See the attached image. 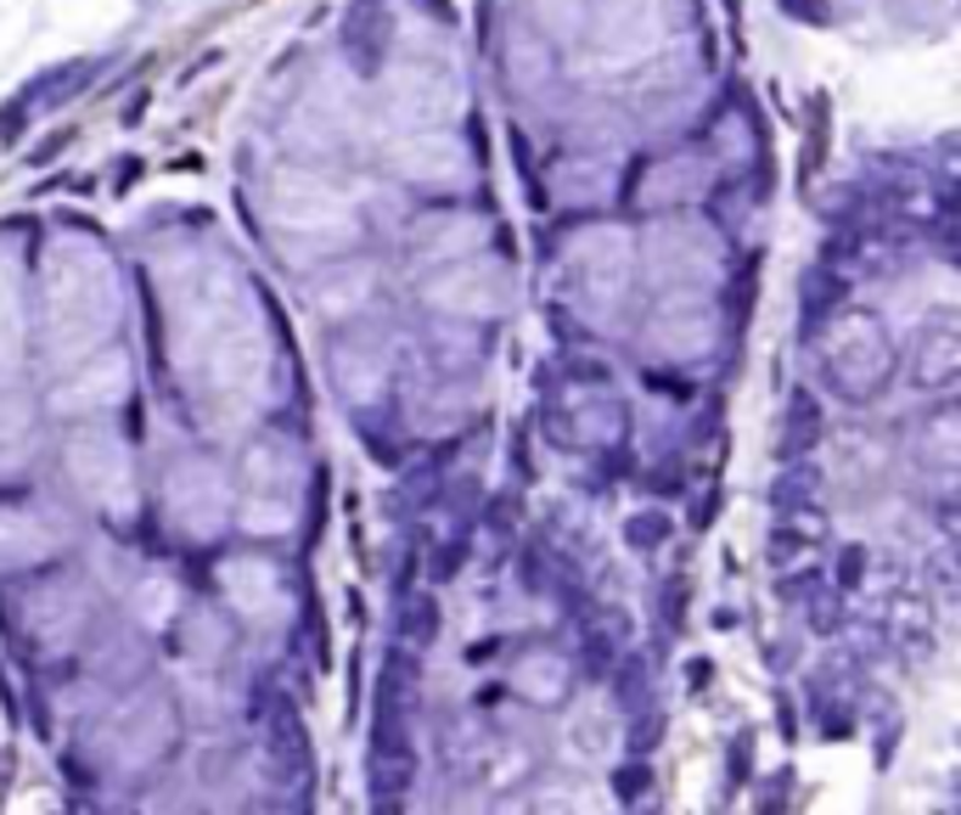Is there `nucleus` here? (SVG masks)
Wrapping results in <instances>:
<instances>
[{"label": "nucleus", "mask_w": 961, "mask_h": 815, "mask_svg": "<svg viewBox=\"0 0 961 815\" xmlns=\"http://www.w3.org/2000/svg\"><path fill=\"white\" fill-rule=\"evenodd\" d=\"M613 793L624 804H641V793H652V771L636 759V764H624V771H613Z\"/></svg>", "instance_id": "8"}, {"label": "nucleus", "mask_w": 961, "mask_h": 815, "mask_svg": "<svg viewBox=\"0 0 961 815\" xmlns=\"http://www.w3.org/2000/svg\"><path fill=\"white\" fill-rule=\"evenodd\" d=\"M23 130H29V113H23V108H7V113H0V141H7V147H12Z\"/></svg>", "instance_id": "15"}, {"label": "nucleus", "mask_w": 961, "mask_h": 815, "mask_svg": "<svg viewBox=\"0 0 961 815\" xmlns=\"http://www.w3.org/2000/svg\"><path fill=\"white\" fill-rule=\"evenodd\" d=\"M776 7H782L787 18H804V23H827V18H833L822 0H776Z\"/></svg>", "instance_id": "12"}, {"label": "nucleus", "mask_w": 961, "mask_h": 815, "mask_svg": "<svg viewBox=\"0 0 961 815\" xmlns=\"http://www.w3.org/2000/svg\"><path fill=\"white\" fill-rule=\"evenodd\" d=\"M843 299H849V281L838 276V265L804 270V332H809V338L822 332V321H833L843 310Z\"/></svg>", "instance_id": "2"}, {"label": "nucleus", "mask_w": 961, "mask_h": 815, "mask_svg": "<svg viewBox=\"0 0 961 815\" xmlns=\"http://www.w3.org/2000/svg\"><path fill=\"white\" fill-rule=\"evenodd\" d=\"M815 585H827V573L804 568V573H793V580H782V585H776V596H782V602H804V596H809Z\"/></svg>", "instance_id": "11"}, {"label": "nucleus", "mask_w": 961, "mask_h": 815, "mask_svg": "<svg viewBox=\"0 0 961 815\" xmlns=\"http://www.w3.org/2000/svg\"><path fill=\"white\" fill-rule=\"evenodd\" d=\"M512 523H517V495H501V501L490 506V529H495V535H512Z\"/></svg>", "instance_id": "13"}, {"label": "nucleus", "mask_w": 961, "mask_h": 815, "mask_svg": "<svg viewBox=\"0 0 961 815\" xmlns=\"http://www.w3.org/2000/svg\"><path fill=\"white\" fill-rule=\"evenodd\" d=\"M804 602H809V630H815V636H838V630H843V602H838V596H827L822 585H815Z\"/></svg>", "instance_id": "7"}, {"label": "nucleus", "mask_w": 961, "mask_h": 815, "mask_svg": "<svg viewBox=\"0 0 961 815\" xmlns=\"http://www.w3.org/2000/svg\"><path fill=\"white\" fill-rule=\"evenodd\" d=\"M400 636H405V647H434V636H439V602L434 596H411L405 602V618H400Z\"/></svg>", "instance_id": "5"}, {"label": "nucleus", "mask_w": 961, "mask_h": 815, "mask_svg": "<svg viewBox=\"0 0 961 815\" xmlns=\"http://www.w3.org/2000/svg\"><path fill=\"white\" fill-rule=\"evenodd\" d=\"M568 371H573V377H591V382H607V366H602V360H573Z\"/></svg>", "instance_id": "17"}, {"label": "nucleus", "mask_w": 961, "mask_h": 815, "mask_svg": "<svg viewBox=\"0 0 961 815\" xmlns=\"http://www.w3.org/2000/svg\"><path fill=\"white\" fill-rule=\"evenodd\" d=\"M624 540H630L636 551H658L669 540V517L663 512H636L630 523H624Z\"/></svg>", "instance_id": "6"}, {"label": "nucleus", "mask_w": 961, "mask_h": 815, "mask_svg": "<svg viewBox=\"0 0 961 815\" xmlns=\"http://www.w3.org/2000/svg\"><path fill=\"white\" fill-rule=\"evenodd\" d=\"M461 562H467V535H456V540H450V546L434 557V580H439V585H445V580H456V568H461Z\"/></svg>", "instance_id": "10"}, {"label": "nucleus", "mask_w": 961, "mask_h": 815, "mask_svg": "<svg viewBox=\"0 0 961 815\" xmlns=\"http://www.w3.org/2000/svg\"><path fill=\"white\" fill-rule=\"evenodd\" d=\"M135 175H141V158H124V175H119V191H130V186H135Z\"/></svg>", "instance_id": "18"}, {"label": "nucleus", "mask_w": 961, "mask_h": 815, "mask_svg": "<svg viewBox=\"0 0 961 815\" xmlns=\"http://www.w3.org/2000/svg\"><path fill=\"white\" fill-rule=\"evenodd\" d=\"M822 478H815V467L798 456V461H787V472L776 478V506H822Z\"/></svg>", "instance_id": "4"}, {"label": "nucleus", "mask_w": 961, "mask_h": 815, "mask_svg": "<svg viewBox=\"0 0 961 815\" xmlns=\"http://www.w3.org/2000/svg\"><path fill=\"white\" fill-rule=\"evenodd\" d=\"M822 439H827L822 405H815V394H809V389H793V400H787V422H782V461L809 456Z\"/></svg>", "instance_id": "1"}, {"label": "nucleus", "mask_w": 961, "mask_h": 815, "mask_svg": "<svg viewBox=\"0 0 961 815\" xmlns=\"http://www.w3.org/2000/svg\"><path fill=\"white\" fill-rule=\"evenodd\" d=\"M827 540V517L822 506H782V523H776V535H771V557H798L804 546H822Z\"/></svg>", "instance_id": "3"}, {"label": "nucleus", "mask_w": 961, "mask_h": 815, "mask_svg": "<svg viewBox=\"0 0 961 815\" xmlns=\"http://www.w3.org/2000/svg\"><path fill=\"white\" fill-rule=\"evenodd\" d=\"M748 753H753V737H737V743H731V777H737V782H748V771H753Z\"/></svg>", "instance_id": "14"}, {"label": "nucleus", "mask_w": 961, "mask_h": 815, "mask_svg": "<svg viewBox=\"0 0 961 815\" xmlns=\"http://www.w3.org/2000/svg\"><path fill=\"white\" fill-rule=\"evenodd\" d=\"M68 141H74V130H57V135H52V141H45V147L34 153V164H45V158H57V153L68 147Z\"/></svg>", "instance_id": "16"}, {"label": "nucleus", "mask_w": 961, "mask_h": 815, "mask_svg": "<svg viewBox=\"0 0 961 815\" xmlns=\"http://www.w3.org/2000/svg\"><path fill=\"white\" fill-rule=\"evenodd\" d=\"M860 580H867V546H843V557H838V591H860Z\"/></svg>", "instance_id": "9"}]
</instances>
